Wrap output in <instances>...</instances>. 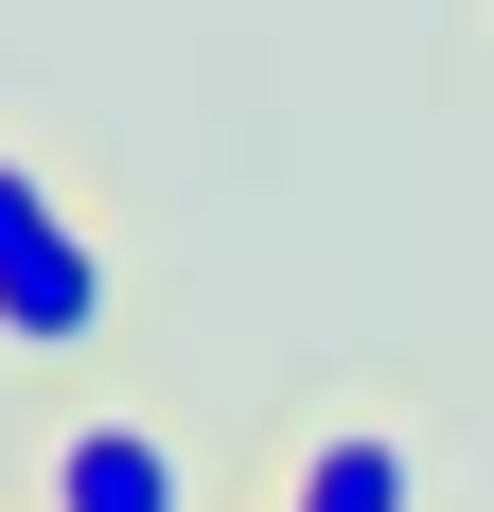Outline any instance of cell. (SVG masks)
I'll return each instance as SVG.
<instances>
[{
    "instance_id": "2",
    "label": "cell",
    "mask_w": 494,
    "mask_h": 512,
    "mask_svg": "<svg viewBox=\"0 0 494 512\" xmlns=\"http://www.w3.org/2000/svg\"><path fill=\"white\" fill-rule=\"evenodd\" d=\"M18 495H36V512H195V460H177L142 407H53Z\"/></svg>"
},
{
    "instance_id": "1",
    "label": "cell",
    "mask_w": 494,
    "mask_h": 512,
    "mask_svg": "<svg viewBox=\"0 0 494 512\" xmlns=\"http://www.w3.org/2000/svg\"><path fill=\"white\" fill-rule=\"evenodd\" d=\"M124 336V265L36 159L0 142V354H106Z\"/></svg>"
},
{
    "instance_id": "4",
    "label": "cell",
    "mask_w": 494,
    "mask_h": 512,
    "mask_svg": "<svg viewBox=\"0 0 494 512\" xmlns=\"http://www.w3.org/2000/svg\"><path fill=\"white\" fill-rule=\"evenodd\" d=\"M477 18H494V0H477Z\"/></svg>"
},
{
    "instance_id": "3",
    "label": "cell",
    "mask_w": 494,
    "mask_h": 512,
    "mask_svg": "<svg viewBox=\"0 0 494 512\" xmlns=\"http://www.w3.org/2000/svg\"><path fill=\"white\" fill-rule=\"evenodd\" d=\"M283 512H424V460H406V424H318L283 477Z\"/></svg>"
}]
</instances>
